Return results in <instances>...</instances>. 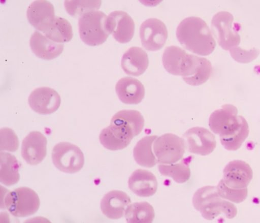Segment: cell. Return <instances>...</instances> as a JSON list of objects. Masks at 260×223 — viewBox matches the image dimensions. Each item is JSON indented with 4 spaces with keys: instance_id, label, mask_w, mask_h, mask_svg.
I'll return each mask as SVG.
<instances>
[{
    "instance_id": "27",
    "label": "cell",
    "mask_w": 260,
    "mask_h": 223,
    "mask_svg": "<svg viewBox=\"0 0 260 223\" xmlns=\"http://www.w3.org/2000/svg\"><path fill=\"white\" fill-rule=\"evenodd\" d=\"M43 34L50 40L62 44L70 41L73 36L70 23L60 17H55L52 24Z\"/></svg>"
},
{
    "instance_id": "24",
    "label": "cell",
    "mask_w": 260,
    "mask_h": 223,
    "mask_svg": "<svg viewBox=\"0 0 260 223\" xmlns=\"http://www.w3.org/2000/svg\"><path fill=\"white\" fill-rule=\"evenodd\" d=\"M19 166L15 156L10 153H0V181L7 186L17 183L20 179Z\"/></svg>"
},
{
    "instance_id": "30",
    "label": "cell",
    "mask_w": 260,
    "mask_h": 223,
    "mask_svg": "<svg viewBox=\"0 0 260 223\" xmlns=\"http://www.w3.org/2000/svg\"><path fill=\"white\" fill-rule=\"evenodd\" d=\"M249 135V126L244 118L241 128L234 135L227 138H220V142L224 148L230 151L238 149Z\"/></svg>"
},
{
    "instance_id": "4",
    "label": "cell",
    "mask_w": 260,
    "mask_h": 223,
    "mask_svg": "<svg viewBox=\"0 0 260 223\" xmlns=\"http://www.w3.org/2000/svg\"><path fill=\"white\" fill-rule=\"evenodd\" d=\"M40 205L39 197L34 190L27 187H21L5 194L1 207L4 206L15 217H23L35 214Z\"/></svg>"
},
{
    "instance_id": "9",
    "label": "cell",
    "mask_w": 260,
    "mask_h": 223,
    "mask_svg": "<svg viewBox=\"0 0 260 223\" xmlns=\"http://www.w3.org/2000/svg\"><path fill=\"white\" fill-rule=\"evenodd\" d=\"M234 17L229 12H219L211 21V27L219 45L224 50L235 48L240 42V37L233 25Z\"/></svg>"
},
{
    "instance_id": "12",
    "label": "cell",
    "mask_w": 260,
    "mask_h": 223,
    "mask_svg": "<svg viewBox=\"0 0 260 223\" xmlns=\"http://www.w3.org/2000/svg\"><path fill=\"white\" fill-rule=\"evenodd\" d=\"M188 151L201 155L212 153L216 146L214 135L208 129L193 127L188 129L183 136Z\"/></svg>"
},
{
    "instance_id": "17",
    "label": "cell",
    "mask_w": 260,
    "mask_h": 223,
    "mask_svg": "<svg viewBox=\"0 0 260 223\" xmlns=\"http://www.w3.org/2000/svg\"><path fill=\"white\" fill-rule=\"evenodd\" d=\"M222 180L229 187L235 188L247 187L253 177L251 168L241 160L230 162L224 167Z\"/></svg>"
},
{
    "instance_id": "18",
    "label": "cell",
    "mask_w": 260,
    "mask_h": 223,
    "mask_svg": "<svg viewBox=\"0 0 260 223\" xmlns=\"http://www.w3.org/2000/svg\"><path fill=\"white\" fill-rule=\"evenodd\" d=\"M131 202L129 197L125 193L117 190H111L102 199L101 211L109 218L118 219L124 215Z\"/></svg>"
},
{
    "instance_id": "26",
    "label": "cell",
    "mask_w": 260,
    "mask_h": 223,
    "mask_svg": "<svg viewBox=\"0 0 260 223\" xmlns=\"http://www.w3.org/2000/svg\"><path fill=\"white\" fill-rule=\"evenodd\" d=\"M125 217L128 223H150L153 220L155 213L153 207L148 202H136L127 207Z\"/></svg>"
},
{
    "instance_id": "2",
    "label": "cell",
    "mask_w": 260,
    "mask_h": 223,
    "mask_svg": "<svg viewBox=\"0 0 260 223\" xmlns=\"http://www.w3.org/2000/svg\"><path fill=\"white\" fill-rule=\"evenodd\" d=\"M192 204L202 216L209 220L220 215L232 219L237 213L236 207L222 198L214 186H205L197 190L193 195Z\"/></svg>"
},
{
    "instance_id": "14",
    "label": "cell",
    "mask_w": 260,
    "mask_h": 223,
    "mask_svg": "<svg viewBox=\"0 0 260 223\" xmlns=\"http://www.w3.org/2000/svg\"><path fill=\"white\" fill-rule=\"evenodd\" d=\"M30 107L41 114H50L55 112L61 103L60 97L54 89L48 87L35 89L28 99Z\"/></svg>"
},
{
    "instance_id": "32",
    "label": "cell",
    "mask_w": 260,
    "mask_h": 223,
    "mask_svg": "<svg viewBox=\"0 0 260 223\" xmlns=\"http://www.w3.org/2000/svg\"><path fill=\"white\" fill-rule=\"evenodd\" d=\"M1 150L11 152L16 151L19 147V141L17 135L11 129L5 128L0 130Z\"/></svg>"
},
{
    "instance_id": "29",
    "label": "cell",
    "mask_w": 260,
    "mask_h": 223,
    "mask_svg": "<svg viewBox=\"0 0 260 223\" xmlns=\"http://www.w3.org/2000/svg\"><path fill=\"white\" fill-rule=\"evenodd\" d=\"M64 5L68 14L74 17H80L87 12L99 9L101 1L67 0Z\"/></svg>"
},
{
    "instance_id": "1",
    "label": "cell",
    "mask_w": 260,
    "mask_h": 223,
    "mask_svg": "<svg viewBox=\"0 0 260 223\" xmlns=\"http://www.w3.org/2000/svg\"><path fill=\"white\" fill-rule=\"evenodd\" d=\"M176 36L184 48L200 55H209L216 46L209 26L200 17L191 16L182 20L177 26Z\"/></svg>"
},
{
    "instance_id": "7",
    "label": "cell",
    "mask_w": 260,
    "mask_h": 223,
    "mask_svg": "<svg viewBox=\"0 0 260 223\" xmlns=\"http://www.w3.org/2000/svg\"><path fill=\"white\" fill-rule=\"evenodd\" d=\"M144 125V119L136 110H122L115 113L108 126L118 137L131 141L138 135Z\"/></svg>"
},
{
    "instance_id": "8",
    "label": "cell",
    "mask_w": 260,
    "mask_h": 223,
    "mask_svg": "<svg viewBox=\"0 0 260 223\" xmlns=\"http://www.w3.org/2000/svg\"><path fill=\"white\" fill-rule=\"evenodd\" d=\"M185 148L184 140L171 133L159 137L153 144L154 152L160 164H171L179 161L183 157Z\"/></svg>"
},
{
    "instance_id": "6",
    "label": "cell",
    "mask_w": 260,
    "mask_h": 223,
    "mask_svg": "<svg viewBox=\"0 0 260 223\" xmlns=\"http://www.w3.org/2000/svg\"><path fill=\"white\" fill-rule=\"evenodd\" d=\"M51 157L55 167L64 173H77L84 164L82 150L76 145L68 142L56 144L52 149Z\"/></svg>"
},
{
    "instance_id": "19",
    "label": "cell",
    "mask_w": 260,
    "mask_h": 223,
    "mask_svg": "<svg viewBox=\"0 0 260 223\" xmlns=\"http://www.w3.org/2000/svg\"><path fill=\"white\" fill-rule=\"evenodd\" d=\"M128 187L136 195L141 197L153 196L157 189V181L151 172L143 169L135 171L129 177Z\"/></svg>"
},
{
    "instance_id": "11",
    "label": "cell",
    "mask_w": 260,
    "mask_h": 223,
    "mask_svg": "<svg viewBox=\"0 0 260 223\" xmlns=\"http://www.w3.org/2000/svg\"><path fill=\"white\" fill-rule=\"evenodd\" d=\"M162 62L166 70L171 74L187 76L193 62V55L176 46L167 47L163 53Z\"/></svg>"
},
{
    "instance_id": "13",
    "label": "cell",
    "mask_w": 260,
    "mask_h": 223,
    "mask_svg": "<svg viewBox=\"0 0 260 223\" xmlns=\"http://www.w3.org/2000/svg\"><path fill=\"white\" fill-rule=\"evenodd\" d=\"M106 27L109 34L119 43H126L133 38L135 23L125 12L114 11L107 16Z\"/></svg>"
},
{
    "instance_id": "23",
    "label": "cell",
    "mask_w": 260,
    "mask_h": 223,
    "mask_svg": "<svg viewBox=\"0 0 260 223\" xmlns=\"http://www.w3.org/2000/svg\"><path fill=\"white\" fill-rule=\"evenodd\" d=\"M212 67L210 61L204 57L193 55V62L189 74L182 77L188 84L200 85L205 83L210 77Z\"/></svg>"
},
{
    "instance_id": "3",
    "label": "cell",
    "mask_w": 260,
    "mask_h": 223,
    "mask_svg": "<svg viewBox=\"0 0 260 223\" xmlns=\"http://www.w3.org/2000/svg\"><path fill=\"white\" fill-rule=\"evenodd\" d=\"M107 19L104 13L98 10L87 12L79 17V33L82 41L92 46L104 43L109 35Z\"/></svg>"
},
{
    "instance_id": "31",
    "label": "cell",
    "mask_w": 260,
    "mask_h": 223,
    "mask_svg": "<svg viewBox=\"0 0 260 223\" xmlns=\"http://www.w3.org/2000/svg\"><path fill=\"white\" fill-rule=\"evenodd\" d=\"M216 187L218 194L222 198L234 203L242 202L247 196V187L243 188L230 187L224 183L222 179L220 180Z\"/></svg>"
},
{
    "instance_id": "5",
    "label": "cell",
    "mask_w": 260,
    "mask_h": 223,
    "mask_svg": "<svg viewBox=\"0 0 260 223\" xmlns=\"http://www.w3.org/2000/svg\"><path fill=\"white\" fill-rule=\"evenodd\" d=\"M237 108L231 104H224L215 110L210 116L209 126L211 130L220 138L234 135L241 126L244 117L238 116Z\"/></svg>"
},
{
    "instance_id": "15",
    "label": "cell",
    "mask_w": 260,
    "mask_h": 223,
    "mask_svg": "<svg viewBox=\"0 0 260 223\" xmlns=\"http://www.w3.org/2000/svg\"><path fill=\"white\" fill-rule=\"evenodd\" d=\"M47 140L39 131L30 132L23 140L21 155L29 165H37L42 162L47 154Z\"/></svg>"
},
{
    "instance_id": "22",
    "label": "cell",
    "mask_w": 260,
    "mask_h": 223,
    "mask_svg": "<svg viewBox=\"0 0 260 223\" xmlns=\"http://www.w3.org/2000/svg\"><path fill=\"white\" fill-rule=\"evenodd\" d=\"M29 45L32 52L38 57L51 60L58 56L63 51V44L55 42L39 31L31 36Z\"/></svg>"
},
{
    "instance_id": "21",
    "label": "cell",
    "mask_w": 260,
    "mask_h": 223,
    "mask_svg": "<svg viewBox=\"0 0 260 223\" xmlns=\"http://www.w3.org/2000/svg\"><path fill=\"white\" fill-rule=\"evenodd\" d=\"M149 65L147 53L139 47H132L123 54L121 66L127 75L139 76L147 70Z\"/></svg>"
},
{
    "instance_id": "28",
    "label": "cell",
    "mask_w": 260,
    "mask_h": 223,
    "mask_svg": "<svg viewBox=\"0 0 260 223\" xmlns=\"http://www.w3.org/2000/svg\"><path fill=\"white\" fill-rule=\"evenodd\" d=\"M191 157L183 159L176 164L158 165L160 173L165 176L170 177L177 183H184L187 181L190 176L189 163L191 161Z\"/></svg>"
},
{
    "instance_id": "25",
    "label": "cell",
    "mask_w": 260,
    "mask_h": 223,
    "mask_svg": "<svg viewBox=\"0 0 260 223\" xmlns=\"http://www.w3.org/2000/svg\"><path fill=\"white\" fill-rule=\"evenodd\" d=\"M157 136H147L139 140L133 150V155L136 163L143 167L151 168L157 163L152 150L153 142Z\"/></svg>"
},
{
    "instance_id": "16",
    "label": "cell",
    "mask_w": 260,
    "mask_h": 223,
    "mask_svg": "<svg viewBox=\"0 0 260 223\" xmlns=\"http://www.w3.org/2000/svg\"><path fill=\"white\" fill-rule=\"evenodd\" d=\"M26 16L30 24L43 33L50 26L55 18L53 5L45 0L31 3L27 8Z\"/></svg>"
},
{
    "instance_id": "10",
    "label": "cell",
    "mask_w": 260,
    "mask_h": 223,
    "mask_svg": "<svg viewBox=\"0 0 260 223\" xmlns=\"http://www.w3.org/2000/svg\"><path fill=\"white\" fill-rule=\"evenodd\" d=\"M140 37L142 46L148 51H157L165 44L168 30L160 20L150 18L144 21L140 27Z\"/></svg>"
},
{
    "instance_id": "20",
    "label": "cell",
    "mask_w": 260,
    "mask_h": 223,
    "mask_svg": "<svg viewBox=\"0 0 260 223\" xmlns=\"http://www.w3.org/2000/svg\"><path fill=\"white\" fill-rule=\"evenodd\" d=\"M115 90L119 99L126 104H138L145 95V88L142 83L130 77L119 79L116 84Z\"/></svg>"
}]
</instances>
